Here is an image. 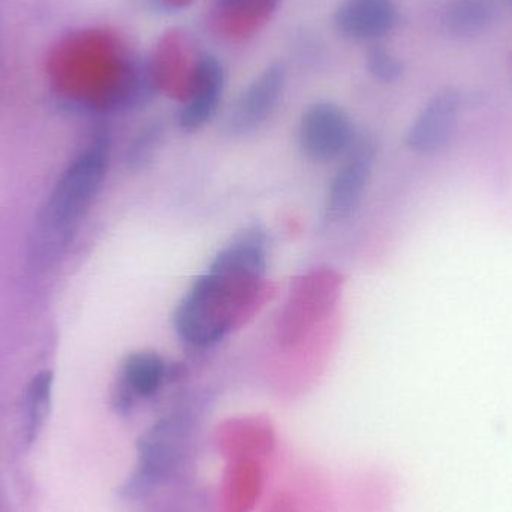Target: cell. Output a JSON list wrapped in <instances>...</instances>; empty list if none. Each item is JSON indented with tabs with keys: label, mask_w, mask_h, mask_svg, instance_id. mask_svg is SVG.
<instances>
[{
	"label": "cell",
	"mask_w": 512,
	"mask_h": 512,
	"mask_svg": "<svg viewBox=\"0 0 512 512\" xmlns=\"http://www.w3.org/2000/svg\"><path fill=\"white\" fill-rule=\"evenodd\" d=\"M280 0H213L219 17L234 23H264L276 11Z\"/></svg>",
	"instance_id": "16"
},
{
	"label": "cell",
	"mask_w": 512,
	"mask_h": 512,
	"mask_svg": "<svg viewBox=\"0 0 512 512\" xmlns=\"http://www.w3.org/2000/svg\"><path fill=\"white\" fill-rule=\"evenodd\" d=\"M399 21L394 0H342L333 15L336 32L354 42H376L393 32Z\"/></svg>",
	"instance_id": "10"
},
{
	"label": "cell",
	"mask_w": 512,
	"mask_h": 512,
	"mask_svg": "<svg viewBox=\"0 0 512 512\" xmlns=\"http://www.w3.org/2000/svg\"><path fill=\"white\" fill-rule=\"evenodd\" d=\"M165 129L161 122L146 123L129 143L125 162L128 170L140 173L146 170L158 155L164 141Z\"/></svg>",
	"instance_id": "15"
},
{
	"label": "cell",
	"mask_w": 512,
	"mask_h": 512,
	"mask_svg": "<svg viewBox=\"0 0 512 512\" xmlns=\"http://www.w3.org/2000/svg\"><path fill=\"white\" fill-rule=\"evenodd\" d=\"M264 512H298L297 505L292 501L291 496L282 493L277 495L273 501L268 505L267 510Z\"/></svg>",
	"instance_id": "18"
},
{
	"label": "cell",
	"mask_w": 512,
	"mask_h": 512,
	"mask_svg": "<svg viewBox=\"0 0 512 512\" xmlns=\"http://www.w3.org/2000/svg\"><path fill=\"white\" fill-rule=\"evenodd\" d=\"M286 77V66L282 62L270 63L255 77L225 114V134L239 138L258 132L279 107Z\"/></svg>",
	"instance_id": "8"
},
{
	"label": "cell",
	"mask_w": 512,
	"mask_h": 512,
	"mask_svg": "<svg viewBox=\"0 0 512 512\" xmlns=\"http://www.w3.org/2000/svg\"><path fill=\"white\" fill-rule=\"evenodd\" d=\"M268 261L270 237L261 225H249L219 249L174 309L180 342L200 352L221 345L254 304Z\"/></svg>",
	"instance_id": "1"
},
{
	"label": "cell",
	"mask_w": 512,
	"mask_h": 512,
	"mask_svg": "<svg viewBox=\"0 0 512 512\" xmlns=\"http://www.w3.org/2000/svg\"><path fill=\"white\" fill-rule=\"evenodd\" d=\"M462 113V96L444 89L429 99L405 134V146L420 156H435L450 146Z\"/></svg>",
	"instance_id": "9"
},
{
	"label": "cell",
	"mask_w": 512,
	"mask_h": 512,
	"mask_svg": "<svg viewBox=\"0 0 512 512\" xmlns=\"http://www.w3.org/2000/svg\"><path fill=\"white\" fill-rule=\"evenodd\" d=\"M493 17V0H448L442 11V26L454 38H471L484 32Z\"/></svg>",
	"instance_id": "13"
},
{
	"label": "cell",
	"mask_w": 512,
	"mask_h": 512,
	"mask_svg": "<svg viewBox=\"0 0 512 512\" xmlns=\"http://www.w3.org/2000/svg\"><path fill=\"white\" fill-rule=\"evenodd\" d=\"M227 74L215 54H198L189 69L185 96L177 110V126L186 134L206 128L216 116L224 99Z\"/></svg>",
	"instance_id": "7"
},
{
	"label": "cell",
	"mask_w": 512,
	"mask_h": 512,
	"mask_svg": "<svg viewBox=\"0 0 512 512\" xmlns=\"http://www.w3.org/2000/svg\"><path fill=\"white\" fill-rule=\"evenodd\" d=\"M54 376L50 370H42L36 373L29 384L23 397V439L27 445H32L38 439L45 418L50 411L51 396H53Z\"/></svg>",
	"instance_id": "14"
},
{
	"label": "cell",
	"mask_w": 512,
	"mask_h": 512,
	"mask_svg": "<svg viewBox=\"0 0 512 512\" xmlns=\"http://www.w3.org/2000/svg\"><path fill=\"white\" fill-rule=\"evenodd\" d=\"M192 426L194 421L189 412H176L159 420L141 436L137 469L126 484V495L146 493L156 484L171 480L183 468Z\"/></svg>",
	"instance_id": "3"
},
{
	"label": "cell",
	"mask_w": 512,
	"mask_h": 512,
	"mask_svg": "<svg viewBox=\"0 0 512 512\" xmlns=\"http://www.w3.org/2000/svg\"><path fill=\"white\" fill-rule=\"evenodd\" d=\"M358 131L342 105L316 101L307 105L297 126L301 155L315 164L339 162L357 140Z\"/></svg>",
	"instance_id": "5"
},
{
	"label": "cell",
	"mask_w": 512,
	"mask_h": 512,
	"mask_svg": "<svg viewBox=\"0 0 512 512\" xmlns=\"http://www.w3.org/2000/svg\"><path fill=\"white\" fill-rule=\"evenodd\" d=\"M378 161V143L369 132L360 131L357 140L328 182L322 219L327 225H339L354 218L360 210Z\"/></svg>",
	"instance_id": "4"
},
{
	"label": "cell",
	"mask_w": 512,
	"mask_h": 512,
	"mask_svg": "<svg viewBox=\"0 0 512 512\" xmlns=\"http://www.w3.org/2000/svg\"><path fill=\"white\" fill-rule=\"evenodd\" d=\"M186 367L168 361L150 349L134 351L123 358L114 384L111 403L119 414H129L138 403L158 396L167 385L185 379Z\"/></svg>",
	"instance_id": "6"
},
{
	"label": "cell",
	"mask_w": 512,
	"mask_h": 512,
	"mask_svg": "<svg viewBox=\"0 0 512 512\" xmlns=\"http://www.w3.org/2000/svg\"><path fill=\"white\" fill-rule=\"evenodd\" d=\"M111 164V138L98 131L54 183L38 219V251L63 249L101 192Z\"/></svg>",
	"instance_id": "2"
},
{
	"label": "cell",
	"mask_w": 512,
	"mask_h": 512,
	"mask_svg": "<svg viewBox=\"0 0 512 512\" xmlns=\"http://www.w3.org/2000/svg\"><path fill=\"white\" fill-rule=\"evenodd\" d=\"M403 63L396 54L381 45H375L367 53V71L382 84H393L403 75Z\"/></svg>",
	"instance_id": "17"
},
{
	"label": "cell",
	"mask_w": 512,
	"mask_h": 512,
	"mask_svg": "<svg viewBox=\"0 0 512 512\" xmlns=\"http://www.w3.org/2000/svg\"><path fill=\"white\" fill-rule=\"evenodd\" d=\"M264 492V468L256 460H230L219 486V512H252Z\"/></svg>",
	"instance_id": "11"
},
{
	"label": "cell",
	"mask_w": 512,
	"mask_h": 512,
	"mask_svg": "<svg viewBox=\"0 0 512 512\" xmlns=\"http://www.w3.org/2000/svg\"><path fill=\"white\" fill-rule=\"evenodd\" d=\"M219 451L230 460L264 463L276 450L273 430L258 421H236L219 430Z\"/></svg>",
	"instance_id": "12"
}]
</instances>
